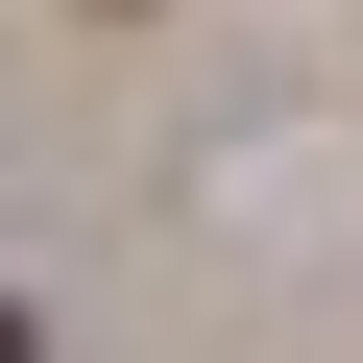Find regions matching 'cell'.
I'll return each mask as SVG.
<instances>
[{"label":"cell","mask_w":363,"mask_h":363,"mask_svg":"<svg viewBox=\"0 0 363 363\" xmlns=\"http://www.w3.org/2000/svg\"><path fill=\"white\" fill-rule=\"evenodd\" d=\"M0 363H49V339H25V291H0Z\"/></svg>","instance_id":"cell-1"}]
</instances>
